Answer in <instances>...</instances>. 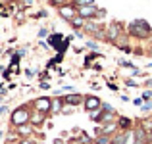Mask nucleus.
I'll list each match as a JSON object with an SVG mask.
<instances>
[{
	"label": "nucleus",
	"mask_w": 152,
	"mask_h": 144,
	"mask_svg": "<svg viewBox=\"0 0 152 144\" xmlns=\"http://www.w3.org/2000/svg\"><path fill=\"white\" fill-rule=\"evenodd\" d=\"M131 35L141 37V39H146L150 35V25L145 21V19H137V21L131 23Z\"/></svg>",
	"instance_id": "1"
},
{
	"label": "nucleus",
	"mask_w": 152,
	"mask_h": 144,
	"mask_svg": "<svg viewBox=\"0 0 152 144\" xmlns=\"http://www.w3.org/2000/svg\"><path fill=\"white\" fill-rule=\"evenodd\" d=\"M31 119V113H29V110H27L25 106H21V108H18V110L12 113V123L14 125H18V127H21V125H25L27 121Z\"/></svg>",
	"instance_id": "2"
},
{
	"label": "nucleus",
	"mask_w": 152,
	"mask_h": 144,
	"mask_svg": "<svg viewBox=\"0 0 152 144\" xmlns=\"http://www.w3.org/2000/svg\"><path fill=\"white\" fill-rule=\"evenodd\" d=\"M85 108H87V111H96L98 108H100V100H98L96 96H89V98L85 100Z\"/></svg>",
	"instance_id": "3"
},
{
	"label": "nucleus",
	"mask_w": 152,
	"mask_h": 144,
	"mask_svg": "<svg viewBox=\"0 0 152 144\" xmlns=\"http://www.w3.org/2000/svg\"><path fill=\"white\" fill-rule=\"evenodd\" d=\"M50 106H52V102H50L48 98H39V100H35V108H37L39 111H45V113H46V111L50 110Z\"/></svg>",
	"instance_id": "4"
},
{
	"label": "nucleus",
	"mask_w": 152,
	"mask_h": 144,
	"mask_svg": "<svg viewBox=\"0 0 152 144\" xmlns=\"http://www.w3.org/2000/svg\"><path fill=\"white\" fill-rule=\"evenodd\" d=\"M60 15L66 17V19H69V21H73L75 19V10L71 6H64V8H60Z\"/></svg>",
	"instance_id": "5"
},
{
	"label": "nucleus",
	"mask_w": 152,
	"mask_h": 144,
	"mask_svg": "<svg viewBox=\"0 0 152 144\" xmlns=\"http://www.w3.org/2000/svg\"><path fill=\"white\" fill-rule=\"evenodd\" d=\"M64 102L69 104V106H79V104L83 102V96L81 94H67L66 98H64Z\"/></svg>",
	"instance_id": "6"
},
{
	"label": "nucleus",
	"mask_w": 152,
	"mask_h": 144,
	"mask_svg": "<svg viewBox=\"0 0 152 144\" xmlns=\"http://www.w3.org/2000/svg\"><path fill=\"white\" fill-rule=\"evenodd\" d=\"M94 6H83V8H79V15L81 17H93L94 15Z\"/></svg>",
	"instance_id": "7"
},
{
	"label": "nucleus",
	"mask_w": 152,
	"mask_h": 144,
	"mask_svg": "<svg viewBox=\"0 0 152 144\" xmlns=\"http://www.w3.org/2000/svg\"><path fill=\"white\" fill-rule=\"evenodd\" d=\"M45 121V111H35V113H31V123L33 125H41V123Z\"/></svg>",
	"instance_id": "8"
},
{
	"label": "nucleus",
	"mask_w": 152,
	"mask_h": 144,
	"mask_svg": "<svg viewBox=\"0 0 152 144\" xmlns=\"http://www.w3.org/2000/svg\"><path fill=\"white\" fill-rule=\"evenodd\" d=\"M108 37H110V41H115V39L119 37V25H110V29H108Z\"/></svg>",
	"instance_id": "9"
},
{
	"label": "nucleus",
	"mask_w": 152,
	"mask_h": 144,
	"mask_svg": "<svg viewBox=\"0 0 152 144\" xmlns=\"http://www.w3.org/2000/svg\"><path fill=\"white\" fill-rule=\"evenodd\" d=\"M62 110V100H52V106H50V111L52 113H58Z\"/></svg>",
	"instance_id": "10"
},
{
	"label": "nucleus",
	"mask_w": 152,
	"mask_h": 144,
	"mask_svg": "<svg viewBox=\"0 0 152 144\" xmlns=\"http://www.w3.org/2000/svg\"><path fill=\"white\" fill-rule=\"evenodd\" d=\"M60 41H62V35H54V37H50V44L60 48Z\"/></svg>",
	"instance_id": "11"
},
{
	"label": "nucleus",
	"mask_w": 152,
	"mask_h": 144,
	"mask_svg": "<svg viewBox=\"0 0 152 144\" xmlns=\"http://www.w3.org/2000/svg\"><path fill=\"white\" fill-rule=\"evenodd\" d=\"M77 4L79 6H94V0H77Z\"/></svg>",
	"instance_id": "12"
},
{
	"label": "nucleus",
	"mask_w": 152,
	"mask_h": 144,
	"mask_svg": "<svg viewBox=\"0 0 152 144\" xmlns=\"http://www.w3.org/2000/svg\"><path fill=\"white\" fill-rule=\"evenodd\" d=\"M19 135H23V137H27V135H31V129H27L25 125L19 127Z\"/></svg>",
	"instance_id": "13"
},
{
	"label": "nucleus",
	"mask_w": 152,
	"mask_h": 144,
	"mask_svg": "<svg viewBox=\"0 0 152 144\" xmlns=\"http://www.w3.org/2000/svg\"><path fill=\"white\" fill-rule=\"evenodd\" d=\"M129 125H131L129 119H119V127H123V129H129Z\"/></svg>",
	"instance_id": "14"
},
{
	"label": "nucleus",
	"mask_w": 152,
	"mask_h": 144,
	"mask_svg": "<svg viewBox=\"0 0 152 144\" xmlns=\"http://www.w3.org/2000/svg\"><path fill=\"white\" fill-rule=\"evenodd\" d=\"M142 98H145V100H150V98H152V92H150V90H148V92H145V96H142Z\"/></svg>",
	"instance_id": "15"
},
{
	"label": "nucleus",
	"mask_w": 152,
	"mask_h": 144,
	"mask_svg": "<svg viewBox=\"0 0 152 144\" xmlns=\"http://www.w3.org/2000/svg\"><path fill=\"white\" fill-rule=\"evenodd\" d=\"M39 37H46V29H41V31H39Z\"/></svg>",
	"instance_id": "16"
},
{
	"label": "nucleus",
	"mask_w": 152,
	"mask_h": 144,
	"mask_svg": "<svg viewBox=\"0 0 152 144\" xmlns=\"http://www.w3.org/2000/svg\"><path fill=\"white\" fill-rule=\"evenodd\" d=\"M21 144H35L33 140H29V138H25V140H21Z\"/></svg>",
	"instance_id": "17"
},
{
	"label": "nucleus",
	"mask_w": 152,
	"mask_h": 144,
	"mask_svg": "<svg viewBox=\"0 0 152 144\" xmlns=\"http://www.w3.org/2000/svg\"><path fill=\"white\" fill-rule=\"evenodd\" d=\"M54 144H64V140H62V138H56V140H54Z\"/></svg>",
	"instance_id": "18"
},
{
	"label": "nucleus",
	"mask_w": 152,
	"mask_h": 144,
	"mask_svg": "<svg viewBox=\"0 0 152 144\" xmlns=\"http://www.w3.org/2000/svg\"><path fill=\"white\" fill-rule=\"evenodd\" d=\"M146 85H148V87H152V79H150V81H148V83H146Z\"/></svg>",
	"instance_id": "19"
},
{
	"label": "nucleus",
	"mask_w": 152,
	"mask_h": 144,
	"mask_svg": "<svg viewBox=\"0 0 152 144\" xmlns=\"http://www.w3.org/2000/svg\"><path fill=\"white\" fill-rule=\"evenodd\" d=\"M150 54H152V46H150Z\"/></svg>",
	"instance_id": "20"
}]
</instances>
